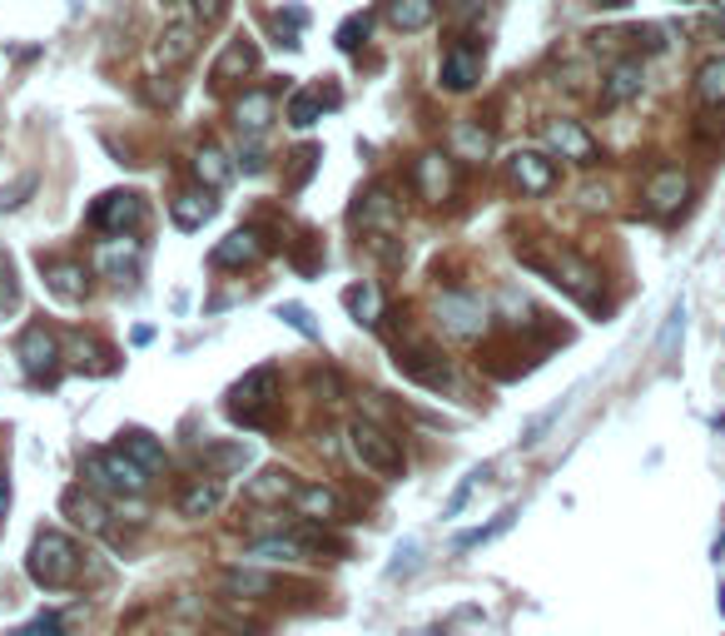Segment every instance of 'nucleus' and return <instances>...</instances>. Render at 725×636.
Returning <instances> with one entry per match:
<instances>
[{"label": "nucleus", "instance_id": "nucleus-1", "mask_svg": "<svg viewBox=\"0 0 725 636\" xmlns=\"http://www.w3.org/2000/svg\"><path fill=\"white\" fill-rule=\"evenodd\" d=\"M85 483H90L94 493H110L125 503V497L150 493V472L129 458L125 448H94V453H85Z\"/></svg>", "mask_w": 725, "mask_h": 636}, {"label": "nucleus", "instance_id": "nucleus-2", "mask_svg": "<svg viewBox=\"0 0 725 636\" xmlns=\"http://www.w3.org/2000/svg\"><path fill=\"white\" fill-rule=\"evenodd\" d=\"M25 572H30V582H36V587H46V592L71 587L75 572H80V547H75L65 532H55V527L36 532L30 557H25Z\"/></svg>", "mask_w": 725, "mask_h": 636}, {"label": "nucleus", "instance_id": "nucleus-3", "mask_svg": "<svg viewBox=\"0 0 725 636\" xmlns=\"http://www.w3.org/2000/svg\"><path fill=\"white\" fill-rule=\"evenodd\" d=\"M274 398H279V373L274 368H254L234 383L229 393V412H234L244 428H269L274 423Z\"/></svg>", "mask_w": 725, "mask_h": 636}, {"label": "nucleus", "instance_id": "nucleus-4", "mask_svg": "<svg viewBox=\"0 0 725 636\" xmlns=\"http://www.w3.org/2000/svg\"><path fill=\"white\" fill-rule=\"evenodd\" d=\"M348 448H353V458H358L368 472H378V478H403L398 437H387L378 423H362V418H353V423H348Z\"/></svg>", "mask_w": 725, "mask_h": 636}, {"label": "nucleus", "instance_id": "nucleus-5", "mask_svg": "<svg viewBox=\"0 0 725 636\" xmlns=\"http://www.w3.org/2000/svg\"><path fill=\"white\" fill-rule=\"evenodd\" d=\"M437 318L453 339H482L487 333V304L478 294H462V289H447L437 298Z\"/></svg>", "mask_w": 725, "mask_h": 636}, {"label": "nucleus", "instance_id": "nucleus-6", "mask_svg": "<svg viewBox=\"0 0 725 636\" xmlns=\"http://www.w3.org/2000/svg\"><path fill=\"white\" fill-rule=\"evenodd\" d=\"M140 219H144V200L129 194V189H115L105 200H94V209H90V225L105 229V234H135Z\"/></svg>", "mask_w": 725, "mask_h": 636}, {"label": "nucleus", "instance_id": "nucleus-7", "mask_svg": "<svg viewBox=\"0 0 725 636\" xmlns=\"http://www.w3.org/2000/svg\"><path fill=\"white\" fill-rule=\"evenodd\" d=\"M249 552L258 562H308V557H318V537L304 527H283V532H269V537H254Z\"/></svg>", "mask_w": 725, "mask_h": 636}, {"label": "nucleus", "instance_id": "nucleus-8", "mask_svg": "<svg viewBox=\"0 0 725 636\" xmlns=\"http://www.w3.org/2000/svg\"><path fill=\"white\" fill-rule=\"evenodd\" d=\"M542 140L547 150H557L562 160H576V165H597V140L576 125V119H547L542 125Z\"/></svg>", "mask_w": 725, "mask_h": 636}, {"label": "nucleus", "instance_id": "nucleus-9", "mask_svg": "<svg viewBox=\"0 0 725 636\" xmlns=\"http://www.w3.org/2000/svg\"><path fill=\"white\" fill-rule=\"evenodd\" d=\"M398 373L412 378V383H422V389H447V358L437 354V348H428V343H412V348H398Z\"/></svg>", "mask_w": 725, "mask_h": 636}, {"label": "nucleus", "instance_id": "nucleus-10", "mask_svg": "<svg viewBox=\"0 0 725 636\" xmlns=\"http://www.w3.org/2000/svg\"><path fill=\"white\" fill-rule=\"evenodd\" d=\"M507 175H512V185L522 189V194H547V189L557 185V165H551L542 150H517Z\"/></svg>", "mask_w": 725, "mask_h": 636}, {"label": "nucleus", "instance_id": "nucleus-11", "mask_svg": "<svg viewBox=\"0 0 725 636\" xmlns=\"http://www.w3.org/2000/svg\"><path fill=\"white\" fill-rule=\"evenodd\" d=\"M353 219H362V229H368V234H393V229L403 225V209H398V200H393V189L373 185L368 194H362V204H358V214H353Z\"/></svg>", "mask_w": 725, "mask_h": 636}, {"label": "nucleus", "instance_id": "nucleus-12", "mask_svg": "<svg viewBox=\"0 0 725 636\" xmlns=\"http://www.w3.org/2000/svg\"><path fill=\"white\" fill-rule=\"evenodd\" d=\"M646 90V65L641 60H616L607 75V85H601V105L616 110V105H632V100H641Z\"/></svg>", "mask_w": 725, "mask_h": 636}, {"label": "nucleus", "instance_id": "nucleus-13", "mask_svg": "<svg viewBox=\"0 0 725 636\" xmlns=\"http://www.w3.org/2000/svg\"><path fill=\"white\" fill-rule=\"evenodd\" d=\"M55 358H60V348H55V333L50 329H40V323H30V329L21 333V364H25V373L36 378H55Z\"/></svg>", "mask_w": 725, "mask_h": 636}, {"label": "nucleus", "instance_id": "nucleus-14", "mask_svg": "<svg viewBox=\"0 0 725 636\" xmlns=\"http://www.w3.org/2000/svg\"><path fill=\"white\" fill-rule=\"evenodd\" d=\"M194 50H200V25H194V21H175V25H164L160 46H154V60H160L164 71H175V65L194 60Z\"/></svg>", "mask_w": 725, "mask_h": 636}, {"label": "nucleus", "instance_id": "nucleus-15", "mask_svg": "<svg viewBox=\"0 0 725 636\" xmlns=\"http://www.w3.org/2000/svg\"><path fill=\"white\" fill-rule=\"evenodd\" d=\"M412 179H418L422 200H433V204H443L447 194H453V165H447V154H437V150L418 154V165H412Z\"/></svg>", "mask_w": 725, "mask_h": 636}, {"label": "nucleus", "instance_id": "nucleus-16", "mask_svg": "<svg viewBox=\"0 0 725 636\" xmlns=\"http://www.w3.org/2000/svg\"><path fill=\"white\" fill-rule=\"evenodd\" d=\"M482 80V55L472 46H462V40H457V46H447V55H443V85L447 90H472V85Z\"/></svg>", "mask_w": 725, "mask_h": 636}, {"label": "nucleus", "instance_id": "nucleus-17", "mask_svg": "<svg viewBox=\"0 0 725 636\" xmlns=\"http://www.w3.org/2000/svg\"><path fill=\"white\" fill-rule=\"evenodd\" d=\"M597 274H592V264H582L576 254H562V259L551 264V283L557 289H567L572 298H582V304H597Z\"/></svg>", "mask_w": 725, "mask_h": 636}, {"label": "nucleus", "instance_id": "nucleus-18", "mask_svg": "<svg viewBox=\"0 0 725 636\" xmlns=\"http://www.w3.org/2000/svg\"><path fill=\"white\" fill-rule=\"evenodd\" d=\"M274 105H279L274 90H244V94H239V105H234V125L258 140V135L274 125Z\"/></svg>", "mask_w": 725, "mask_h": 636}, {"label": "nucleus", "instance_id": "nucleus-19", "mask_svg": "<svg viewBox=\"0 0 725 636\" xmlns=\"http://www.w3.org/2000/svg\"><path fill=\"white\" fill-rule=\"evenodd\" d=\"M293 507H298V518H308V522H333L343 512V497L323 483H298Z\"/></svg>", "mask_w": 725, "mask_h": 636}, {"label": "nucleus", "instance_id": "nucleus-20", "mask_svg": "<svg viewBox=\"0 0 725 636\" xmlns=\"http://www.w3.org/2000/svg\"><path fill=\"white\" fill-rule=\"evenodd\" d=\"M686 189H690L686 175L671 165V169H656V175H651V185H646V200H651L656 214H676L681 204H686Z\"/></svg>", "mask_w": 725, "mask_h": 636}, {"label": "nucleus", "instance_id": "nucleus-21", "mask_svg": "<svg viewBox=\"0 0 725 636\" xmlns=\"http://www.w3.org/2000/svg\"><path fill=\"white\" fill-rule=\"evenodd\" d=\"M258 65V50H254V40H244V36H234L229 46H224V55L214 60V71H209V80L214 85H229V80H239V75H249Z\"/></svg>", "mask_w": 725, "mask_h": 636}, {"label": "nucleus", "instance_id": "nucleus-22", "mask_svg": "<svg viewBox=\"0 0 725 636\" xmlns=\"http://www.w3.org/2000/svg\"><path fill=\"white\" fill-rule=\"evenodd\" d=\"M46 283H50V294H55V298H65V304H80V298L90 294V279H85V264H71V259L46 264Z\"/></svg>", "mask_w": 725, "mask_h": 636}, {"label": "nucleus", "instance_id": "nucleus-23", "mask_svg": "<svg viewBox=\"0 0 725 636\" xmlns=\"http://www.w3.org/2000/svg\"><path fill=\"white\" fill-rule=\"evenodd\" d=\"M293 493H298V483H293V472H283V468H264L258 478L244 483L249 503H293Z\"/></svg>", "mask_w": 725, "mask_h": 636}, {"label": "nucleus", "instance_id": "nucleus-24", "mask_svg": "<svg viewBox=\"0 0 725 636\" xmlns=\"http://www.w3.org/2000/svg\"><path fill=\"white\" fill-rule=\"evenodd\" d=\"M437 21V0H387V25L403 36H418Z\"/></svg>", "mask_w": 725, "mask_h": 636}, {"label": "nucleus", "instance_id": "nucleus-25", "mask_svg": "<svg viewBox=\"0 0 725 636\" xmlns=\"http://www.w3.org/2000/svg\"><path fill=\"white\" fill-rule=\"evenodd\" d=\"M140 264V239L135 234H110L105 244L94 249V269L100 274H125Z\"/></svg>", "mask_w": 725, "mask_h": 636}, {"label": "nucleus", "instance_id": "nucleus-26", "mask_svg": "<svg viewBox=\"0 0 725 636\" xmlns=\"http://www.w3.org/2000/svg\"><path fill=\"white\" fill-rule=\"evenodd\" d=\"M258 254H264V239H258L254 229H234L229 239H219V244H214V264H219V269H239V264H254Z\"/></svg>", "mask_w": 725, "mask_h": 636}, {"label": "nucleus", "instance_id": "nucleus-27", "mask_svg": "<svg viewBox=\"0 0 725 636\" xmlns=\"http://www.w3.org/2000/svg\"><path fill=\"white\" fill-rule=\"evenodd\" d=\"M65 512H71V522L75 527H85V532H105V503H100V497H94V487L90 493H85V487H71V493H65Z\"/></svg>", "mask_w": 725, "mask_h": 636}, {"label": "nucleus", "instance_id": "nucleus-28", "mask_svg": "<svg viewBox=\"0 0 725 636\" xmlns=\"http://www.w3.org/2000/svg\"><path fill=\"white\" fill-rule=\"evenodd\" d=\"M169 219H175L179 229H204L214 219V200H209V194H200V189L175 194V200H169Z\"/></svg>", "mask_w": 725, "mask_h": 636}, {"label": "nucleus", "instance_id": "nucleus-29", "mask_svg": "<svg viewBox=\"0 0 725 636\" xmlns=\"http://www.w3.org/2000/svg\"><path fill=\"white\" fill-rule=\"evenodd\" d=\"M194 175L204 179V189H224L234 179V165H229V154H224L219 144H204V150L194 154Z\"/></svg>", "mask_w": 725, "mask_h": 636}, {"label": "nucleus", "instance_id": "nucleus-30", "mask_svg": "<svg viewBox=\"0 0 725 636\" xmlns=\"http://www.w3.org/2000/svg\"><path fill=\"white\" fill-rule=\"evenodd\" d=\"M224 592H229V597H269V592H279V577L234 567V572H224Z\"/></svg>", "mask_w": 725, "mask_h": 636}, {"label": "nucleus", "instance_id": "nucleus-31", "mask_svg": "<svg viewBox=\"0 0 725 636\" xmlns=\"http://www.w3.org/2000/svg\"><path fill=\"white\" fill-rule=\"evenodd\" d=\"M343 308H348L358 323H368V329L383 318V298H378L373 283H353V289H343Z\"/></svg>", "mask_w": 725, "mask_h": 636}, {"label": "nucleus", "instance_id": "nucleus-32", "mask_svg": "<svg viewBox=\"0 0 725 636\" xmlns=\"http://www.w3.org/2000/svg\"><path fill=\"white\" fill-rule=\"evenodd\" d=\"M119 448H125L129 458L140 462L144 472H164V462H169V458H164L160 443H154L150 433H140V428H135V433H119Z\"/></svg>", "mask_w": 725, "mask_h": 636}, {"label": "nucleus", "instance_id": "nucleus-33", "mask_svg": "<svg viewBox=\"0 0 725 636\" xmlns=\"http://www.w3.org/2000/svg\"><path fill=\"white\" fill-rule=\"evenodd\" d=\"M224 503V487L219 483H194V487H185V493H179V512H185V518H209L214 507Z\"/></svg>", "mask_w": 725, "mask_h": 636}, {"label": "nucleus", "instance_id": "nucleus-34", "mask_svg": "<svg viewBox=\"0 0 725 636\" xmlns=\"http://www.w3.org/2000/svg\"><path fill=\"white\" fill-rule=\"evenodd\" d=\"M696 100L701 105H725V55L705 60L701 71H696Z\"/></svg>", "mask_w": 725, "mask_h": 636}, {"label": "nucleus", "instance_id": "nucleus-35", "mask_svg": "<svg viewBox=\"0 0 725 636\" xmlns=\"http://www.w3.org/2000/svg\"><path fill=\"white\" fill-rule=\"evenodd\" d=\"M492 140L482 125H472V119H462V125H453V154L457 160H487Z\"/></svg>", "mask_w": 725, "mask_h": 636}, {"label": "nucleus", "instance_id": "nucleus-36", "mask_svg": "<svg viewBox=\"0 0 725 636\" xmlns=\"http://www.w3.org/2000/svg\"><path fill=\"white\" fill-rule=\"evenodd\" d=\"M283 115H289V125L308 130V125H318V115H323V100H318L314 90H293L289 105H283Z\"/></svg>", "mask_w": 725, "mask_h": 636}, {"label": "nucleus", "instance_id": "nucleus-37", "mask_svg": "<svg viewBox=\"0 0 725 636\" xmlns=\"http://www.w3.org/2000/svg\"><path fill=\"white\" fill-rule=\"evenodd\" d=\"M200 458H204V468H214V472H239L249 462V448L244 443H209Z\"/></svg>", "mask_w": 725, "mask_h": 636}, {"label": "nucleus", "instance_id": "nucleus-38", "mask_svg": "<svg viewBox=\"0 0 725 636\" xmlns=\"http://www.w3.org/2000/svg\"><path fill=\"white\" fill-rule=\"evenodd\" d=\"M512 518H517V507H503V512H497V518H492L487 527L462 532V537H457V547H462V552H472V547H482V543H497V537H503V532L512 527Z\"/></svg>", "mask_w": 725, "mask_h": 636}, {"label": "nucleus", "instance_id": "nucleus-39", "mask_svg": "<svg viewBox=\"0 0 725 636\" xmlns=\"http://www.w3.org/2000/svg\"><path fill=\"white\" fill-rule=\"evenodd\" d=\"M482 478H487V468H472L468 478H462V483H457V493L447 497V507H443V518H457V512H462V507H468V497L478 493V483Z\"/></svg>", "mask_w": 725, "mask_h": 636}, {"label": "nucleus", "instance_id": "nucleus-40", "mask_svg": "<svg viewBox=\"0 0 725 636\" xmlns=\"http://www.w3.org/2000/svg\"><path fill=\"white\" fill-rule=\"evenodd\" d=\"M279 318L289 323L293 333H304V339H318V323H314V314H308L304 304H279Z\"/></svg>", "mask_w": 725, "mask_h": 636}, {"label": "nucleus", "instance_id": "nucleus-41", "mask_svg": "<svg viewBox=\"0 0 725 636\" xmlns=\"http://www.w3.org/2000/svg\"><path fill=\"white\" fill-rule=\"evenodd\" d=\"M562 408H567V398H562V403H551L547 412H537V418H532V423L522 428V448H532V443H542V433H547V428L557 423V418H562Z\"/></svg>", "mask_w": 725, "mask_h": 636}, {"label": "nucleus", "instance_id": "nucleus-42", "mask_svg": "<svg viewBox=\"0 0 725 636\" xmlns=\"http://www.w3.org/2000/svg\"><path fill=\"white\" fill-rule=\"evenodd\" d=\"M686 329V298H676V304H671V314H666V329H661V339H656V348H661V354H671V348H676V333Z\"/></svg>", "mask_w": 725, "mask_h": 636}, {"label": "nucleus", "instance_id": "nucleus-43", "mask_svg": "<svg viewBox=\"0 0 725 636\" xmlns=\"http://www.w3.org/2000/svg\"><path fill=\"white\" fill-rule=\"evenodd\" d=\"M362 36H368V15H353V21H343V30H339V46L353 55V50L362 46Z\"/></svg>", "mask_w": 725, "mask_h": 636}, {"label": "nucleus", "instance_id": "nucleus-44", "mask_svg": "<svg viewBox=\"0 0 725 636\" xmlns=\"http://www.w3.org/2000/svg\"><path fill=\"white\" fill-rule=\"evenodd\" d=\"M15 636H65V622H60L55 612H46V616H36V622H25Z\"/></svg>", "mask_w": 725, "mask_h": 636}, {"label": "nucleus", "instance_id": "nucleus-45", "mask_svg": "<svg viewBox=\"0 0 725 636\" xmlns=\"http://www.w3.org/2000/svg\"><path fill=\"white\" fill-rule=\"evenodd\" d=\"M189 11H194V21H204V25H214L224 11H229V0H189Z\"/></svg>", "mask_w": 725, "mask_h": 636}, {"label": "nucleus", "instance_id": "nucleus-46", "mask_svg": "<svg viewBox=\"0 0 725 636\" xmlns=\"http://www.w3.org/2000/svg\"><path fill=\"white\" fill-rule=\"evenodd\" d=\"M418 567V543H403L398 547V562L387 567V577H403V572H412Z\"/></svg>", "mask_w": 725, "mask_h": 636}, {"label": "nucleus", "instance_id": "nucleus-47", "mask_svg": "<svg viewBox=\"0 0 725 636\" xmlns=\"http://www.w3.org/2000/svg\"><path fill=\"white\" fill-rule=\"evenodd\" d=\"M36 189V175H25L21 185H11V189H0V209H15L21 204V194H30Z\"/></svg>", "mask_w": 725, "mask_h": 636}, {"label": "nucleus", "instance_id": "nucleus-48", "mask_svg": "<svg viewBox=\"0 0 725 636\" xmlns=\"http://www.w3.org/2000/svg\"><path fill=\"white\" fill-rule=\"evenodd\" d=\"M293 160H298V165H293V185H304V179L314 175V160H318V150H314V144H304V150L293 154Z\"/></svg>", "mask_w": 725, "mask_h": 636}, {"label": "nucleus", "instance_id": "nucleus-49", "mask_svg": "<svg viewBox=\"0 0 725 636\" xmlns=\"http://www.w3.org/2000/svg\"><path fill=\"white\" fill-rule=\"evenodd\" d=\"M0 308H15V274L5 259H0Z\"/></svg>", "mask_w": 725, "mask_h": 636}, {"label": "nucleus", "instance_id": "nucleus-50", "mask_svg": "<svg viewBox=\"0 0 725 636\" xmlns=\"http://www.w3.org/2000/svg\"><path fill=\"white\" fill-rule=\"evenodd\" d=\"M239 160H244V169H249V175H258V169H264V150H258V144L239 150Z\"/></svg>", "mask_w": 725, "mask_h": 636}, {"label": "nucleus", "instance_id": "nucleus-51", "mask_svg": "<svg viewBox=\"0 0 725 636\" xmlns=\"http://www.w3.org/2000/svg\"><path fill=\"white\" fill-rule=\"evenodd\" d=\"M5 503H11V483L0 478V518H5Z\"/></svg>", "mask_w": 725, "mask_h": 636}, {"label": "nucleus", "instance_id": "nucleus-52", "mask_svg": "<svg viewBox=\"0 0 725 636\" xmlns=\"http://www.w3.org/2000/svg\"><path fill=\"white\" fill-rule=\"evenodd\" d=\"M715 562H725V532H721V543H715Z\"/></svg>", "mask_w": 725, "mask_h": 636}, {"label": "nucleus", "instance_id": "nucleus-53", "mask_svg": "<svg viewBox=\"0 0 725 636\" xmlns=\"http://www.w3.org/2000/svg\"><path fill=\"white\" fill-rule=\"evenodd\" d=\"M715 11H721V15H725V0H715Z\"/></svg>", "mask_w": 725, "mask_h": 636}]
</instances>
